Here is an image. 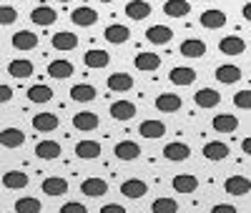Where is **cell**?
Here are the masks:
<instances>
[{
	"instance_id": "obj_1",
	"label": "cell",
	"mask_w": 251,
	"mask_h": 213,
	"mask_svg": "<svg viewBox=\"0 0 251 213\" xmlns=\"http://www.w3.org/2000/svg\"><path fill=\"white\" fill-rule=\"evenodd\" d=\"M71 20H73V25H78V28H91V25L98 23V13L93 8H88V5H80V8H75L71 13Z\"/></svg>"
},
{
	"instance_id": "obj_2",
	"label": "cell",
	"mask_w": 251,
	"mask_h": 213,
	"mask_svg": "<svg viewBox=\"0 0 251 213\" xmlns=\"http://www.w3.org/2000/svg\"><path fill=\"white\" fill-rule=\"evenodd\" d=\"M80 193L88 196V198H100L108 193V183L103 178H86L80 183Z\"/></svg>"
},
{
	"instance_id": "obj_3",
	"label": "cell",
	"mask_w": 251,
	"mask_h": 213,
	"mask_svg": "<svg viewBox=\"0 0 251 213\" xmlns=\"http://www.w3.org/2000/svg\"><path fill=\"white\" fill-rule=\"evenodd\" d=\"M121 193H123L126 198L136 201V198H143L146 193H149V186H146L141 178H128V181L121 183Z\"/></svg>"
},
{
	"instance_id": "obj_4",
	"label": "cell",
	"mask_w": 251,
	"mask_h": 213,
	"mask_svg": "<svg viewBox=\"0 0 251 213\" xmlns=\"http://www.w3.org/2000/svg\"><path fill=\"white\" fill-rule=\"evenodd\" d=\"M224 190L228 196H246L251 190V181L246 176H231L224 181Z\"/></svg>"
},
{
	"instance_id": "obj_5",
	"label": "cell",
	"mask_w": 251,
	"mask_h": 213,
	"mask_svg": "<svg viewBox=\"0 0 251 213\" xmlns=\"http://www.w3.org/2000/svg\"><path fill=\"white\" fill-rule=\"evenodd\" d=\"M40 190H43L46 196H50V198H58L63 193H68V181L58 178V176H50V178H46L43 183H40Z\"/></svg>"
},
{
	"instance_id": "obj_6",
	"label": "cell",
	"mask_w": 251,
	"mask_h": 213,
	"mask_svg": "<svg viewBox=\"0 0 251 213\" xmlns=\"http://www.w3.org/2000/svg\"><path fill=\"white\" fill-rule=\"evenodd\" d=\"M219 50H221L224 55H241V53L246 50V43H244V38H239V35H226V38L219 40Z\"/></svg>"
},
{
	"instance_id": "obj_7",
	"label": "cell",
	"mask_w": 251,
	"mask_h": 213,
	"mask_svg": "<svg viewBox=\"0 0 251 213\" xmlns=\"http://www.w3.org/2000/svg\"><path fill=\"white\" fill-rule=\"evenodd\" d=\"M211 128H214L216 133H234L236 128H239V118L231 116V113H219V116H214Z\"/></svg>"
},
{
	"instance_id": "obj_8",
	"label": "cell",
	"mask_w": 251,
	"mask_h": 213,
	"mask_svg": "<svg viewBox=\"0 0 251 213\" xmlns=\"http://www.w3.org/2000/svg\"><path fill=\"white\" fill-rule=\"evenodd\" d=\"M108 63H111V55H108L106 50H98V48H93V50H88L86 55H83V66L91 68V71L106 68Z\"/></svg>"
},
{
	"instance_id": "obj_9",
	"label": "cell",
	"mask_w": 251,
	"mask_h": 213,
	"mask_svg": "<svg viewBox=\"0 0 251 213\" xmlns=\"http://www.w3.org/2000/svg\"><path fill=\"white\" fill-rule=\"evenodd\" d=\"M171 186H174L176 193H196V188H199V178H196V176H191V173H178V176H174Z\"/></svg>"
},
{
	"instance_id": "obj_10",
	"label": "cell",
	"mask_w": 251,
	"mask_h": 213,
	"mask_svg": "<svg viewBox=\"0 0 251 213\" xmlns=\"http://www.w3.org/2000/svg\"><path fill=\"white\" fill-rule=\"evenodd\" d=\"M113 153H116L118 161H136L141 156V145L133 143V141H121V143H116Z\"/></svg>"
},
{
	"instance_id": "obj_11",
	"label": "cell",
	"mask_w": 251,
	"mask_h": 213,
	"mask_svg": "<svg viewBox=\"0 0 251 213\" xmlns=\"http://www.w3.org/2000/svg\"><path fill=\"white\" fill-rule=\"evenodd\" d=\"M10 43H13L15 50H33L38 46V35L30 33V30H18V33H13Z\"/></svg>"
},
{
	"instance_id": "obj_12",
	"label": "cell",
	"mask_w": 251,
	"mask_h": 213,
	"mask_svg": "<svg viewBox=\"0 0 251 213\" xmlns=\"http://www.w3.org/2000/svg\"><path fill=\"white\" fill-rule=\"evenodd\" d=\"M181 105H183V100L176 93H161L156 98V111H161V113H176V111H181Z\"/></svg>"
},
{
	"instance_id": "obj_13",
	"label": "cell",
	"mask_w": 251,
	"mask_h": 213,
	"mask_svg": "<svg viewBox=\"0 0 251 213\" xmlns=\"http://www.w3.org/2000/svg\"><path fill=\"white\" fill-rule=\"evenodd\" d=\"M133 116H136V103H131V100L111 103V118L113 120H131Z\"/></svg>"
},
{
	"instance_id": "obj_14",
	"label": "cell",
	"mask_w": 251,
	"mask_h": 213,
	"mask_svg": "<svg viewBox=\"0 0 251 213\" xmlns=\"http://www.w3.org/2000/svg\"><path fill=\"white\" fill-rule=\"evenodd\" d=\"M194 103L199 105V108H216V105L221 103V95L214 88H201V91L194 93Z\"/></svg>"
},
{
	"instance_id": "obj_15",
	"label": "cell",
	"mask_w": 251,
	"mask_h": 213,
	"mask_svg": "<svg viewBox=\"0 0 251 213\" xmlns=\"http://www.w3.org/2000/svg\"><path fill=\"white\" fill-rule=\"evenodd\" d=\"M50 43H53V48H55V50L68 53V50H73V48L78 46V35H75V33H68V30H60V33L53 35Z\"/></svg>"
},
{
	"instance_id": "obj_16",
	"label": "cell",
	"mask_w": 251,
	"mask_h": 213,
	"mask_svg": "<svg viewBox=\"0 0 251 213\" xmlns=\"http://www.w3.org/2000/svg\"><path fill=\"white\" fill-rule=\"evenodd\" d=\"M133 66L138 71H143V73H153V71L161 68V55H156V53H138L136 60H133Z\"/></svg>"
},
{
	"instance_id": "obj_17",
	"label": "cell",
	"mask_w": 251,
	"mask_h": 213,
	"mask_svg": "<svg viewBox=\"0 0 251 213\" xmlns=\"http://www.w3.org/2000/svg\"><path fill=\"white\" fill-rule=\"evenodd\" d=\"M169 80L174 83V85H191L194 80H196V71L194 68H188V66H176L171 73H169Z\"/></svg>"
},
{
	"instance_id": "obj_18",
	"label": "cell",
	"mask_w": 251,
	"mask_h": 213,
	"mask_svg": "<svg viewBox=\"0 0 251 213\" xmlns=\"http://www.w3.org/2000/svg\"><path fill=\"white\" fill-rule=\"evenodd\" d=\"M30 20H33V23L35 25H53L55 23V20H58V13L50 8V5H38L33 13H30Z\"/></svg>"
},
{
	"instance_id": "obj_19",
	"label": "cell",
	"mask_w": 251,
	"mask_h": 213,
	"mask_svg": "<svg viewBox=\"0 0 251 213\" xmlns=\"http://www.w3.org/2000/svg\"><path fill=\"white\" fill-rule=\"evenodd\" d=\"M73 128H75V131H80V133L96 131V128H98V116L96 113H88V111L75 113L73 116Z\"/></svg>"
},
{
	"instance_id": "obj_20",
	"label": "cell",
	"mask_w": 251,
	"mask_h": 213,
	"mask_svg": "<svg viewBox=\"0 0 251 213\" xmlns=\"http://www.w3.org/2000/svg\"><path fill=\"white\" fill-rule=\"evenodd\" d=\"M33 128L38 133H50L58 128V116L55 113H35L33 116Z\"/></svg>"
},
{
	"instance_id": "obj_21",
	"label": "cell",
	"mask_w": 251,
	"mask_h": 213,
	"mask_svg": "<svg viewBox=\"0 0 251 213\" xmlns=\"http://www.w3.org/2000/svg\"><path fill=\"white\" fill-rule=\"evenodd\" d=\"M146 38H149L153 46H166V43H171L174 30L169 25H151L149 30H146Z\"/></svg>"
},
{
	"instance_id": "obj_22",
	"label": "cell",
	"mask_w": 251,
	"mask_h": 213,
	"mask_svg": "<svg viewBox=\"0 0 251 213\" xmlns=\"http://www.w3.org/2000/svg\"><path fill=\"white\" fill-rule=\"evenodd\" d=\"M48 75H50V78H55V80L71 78V75H73V63H71V60H66V58L48 63Z\"/></svg>"
},
{
	"instance_id": "obj_23",
	"label": "cell",
	"mask_w": 251,
	"mask_h": 213,
	"mask_svg": "<svg viewBox=\"0 0 251 213\" xmlns=\"http://www.w3.org/2000/svg\"><path fill=\"white\" fill-rule=\"evenodd\" d=\"M138 133H141L143 138H149V141H156V138H161V136L166 133V125H163L161 120L149 118V120H143V123L138 125Z\"/></svg>"
},
{
	"instance_id": "obj_24",
	"label": "cell",
	"mask_w": 251,
	"mask_h": 213,
	"mask_svg": "<svg viewBox=\"0 0 251 213\" xmlns=\"http://www.w3.org/2000/svg\"><path fill=\"white\" fill-rule=\"evenodd\" d=\"M201 25L208 30H219L226 25V13L224 10H206L201 13Z\"/></svg>"
},
{
	"instance_id": "obj_25",
	"label": "cell",
	"mask_w": 251,
	"mask_h": 213,
	"mask_svg": "<svg viewBox=\"0 0 251 213\" xmlns=\"http://www.w3.org/2000/svg\"><path fill=\"white\" fill-rule=\"evenodd\" d=\"M181 55H186V58H201L203 53H206V43L203 40H199V38H186L183 43H181Z\"/></svg>"
},
{
	"instance_id": "obj_26",
	"label": "cell",
	"mask_w": 251,
	"mask_h": 213,
	"mask_svg": "<svg viewBox=\"0 0 251 213\" xmlns=\"http://www.w3.org/2000/svg\"><path fill=\"white\" fill-rule=\"evenodd\" d=\"M75 156L83 161H93L100 156V143L98 141H80L75 143Z\"/></svg>"
},
{
	"instance_id": "obj_27",
	"label": "cell",
	"mask_w": 251,
	"mask_h": 213,
	"mask_svg": "<svg viewBox=\"0 0 251 213\" xmlns=\"http://www.w3.org/2000/svg\"><path fill=\"white\" fill-rule=\"evenodd\" d=\"M0 143H3V148H20L25 143V133L18 131V128H3V133H0Z\"/></svg>"
},
{
	"instance_id": "obj_28",
	"label": "cell",
	"mask_w": 251,
	"mask_h": 213,
	"mask_svg": "<svg viewBox=\"0 0 251 213\" xmlns=\"http://www.w3.org/2000/svg\"><path fill=\"white\" fill-rule=\"evenodd\" d=\"M103 38H106L108 43H113V46H121V43H126V40L131 38V30L126 28V25L113 23V25H108L106 30H103Z\"/></svg>"
},
{
	"instance_id": "obj_29",
	"label": "cell",
	"mask_w": 251,
	"mask_h": 213,
	"mask_svg": "<svg viewBox=\"0 0 251 213\" xmlns=\"http://www.w3.org/2000/svg\"><path fill=\"white\" fill-rule=\"evenodd\" d=\"M163 156L169 158V161H186L188 156H191V148H188L186 143H166V148H163Z\"/></svg>"
},
{
	"instance_id": "obj_30",
	"label": "cell",
	"mask_w": 251,
	"mask_h": 213,
	"mask_svg": "<svg viewBox=\"0 0 251 213\" xmlns=\"http://www.w3.org/2000/svg\"><path fill=\"white\" fill-rule=\"evenodd\" d=\"M28 183H30V178L23 173V170H8V173H3V186L10 188V190H20Z\"/></svg>"
},
{
	"instance_id": "obj_31",
	"label": "cell",
	"mask_w": 251,
	"mask_h": 213,
	"mask_svg": "<svg viewBox=\"0 0 251 213\" xmlns=\"http://www.w3.org/2000/svg\"><path fill=\"white\" fill-rule=\"evenodd\" d=\"M108 88L113 93H126L133 88V78L128 73H113V75H108Z\"/></svg>"
},
{
	"instance_id": "obj_32",
	"label": "cell",
	"mask_w": 251,
	"mask_h": 213,
	"mask_svg": "<svg viewBox=\"0 0 251 213\" xmlns=\"http://www.w3.org/2000/svg\"><path fill=\"white\" fill-rule=\"evenodd\" d=\"M35 156L43 158V161H55L60 156V143H55V141H40L35 145Z\"/></svg>"
},
{
	"instance_id": "obj_33",
	"label": "cell",
	"mask_w": 251,
	"mask_h": 213,
	"mask_svg": "<svg viewBox=\"0 0 251 213\" xmlns=\"http://www.w3.org/2000/svg\"><path fill=\"white\" fill-rule=\"evenodd\" d=\"M123 13L128 15L131 20H143V18H149V15H151V5L146 3V0H131V3L126 5Z\"/></svg>"
},
{
	"instance_id": "obj_34",
	"label": "cell",
	"mask_w": 251,
	"mask_h": 213,
	"mask_svg": "<svg viewBox=\"0 0 251 213\" xmlns=\"http://www.w3.org/2000/svg\"><path fill=\"white\" fill-rule=\"evenodd\" d=\"M216 80L224 85H231L241 80V68L239 66H219L216 68Z\"/></svg>"
},
{
	"instance_id": "obj_35",
	"label": "cell",
	"mask_w": 251,
	"mask_h": 213,
	"mask_svg": "<svg viewBox=\"0 0 251 213\" xmlns=\"http://www.w3.org/2000/svg\"><path fill=\"white\" fill-rule=\"evenodd\" d=\"M8 73H10L13 78H28V75H33V63L25 60V58L10 60V63H8Z\"/></svg>"
},
{
	"instance_id": "obj_36",
	"label": "cell",
	"mask_w": 251,
	"mask_h": 213,
	"mask_svg": "<svg viewBox=\"0 0 251 213\" xmlns=\"http://www.w3.org/2000/svg\"><path fill=\"white\" fill-rule=\"evenodd\" d=\"M203 156L208 161H224L228 156V145L221 143V141H211V143H206L203 145Z\"/></svg>"
},
{
	"instance_id": "obj_37",
	"label": "cell",
	"mask_w": 251,
	"mask_h": 213,
	"mask_svg": "<svg viewBox=\"0 0 251 213\" xmlns=\"http://www.w3.org/2000/svg\"><path fill=\"white\" fill-rule=\"evenodd\" d=\"M163 13L169 18H183L191 13V5L186 3V0H166L163 3Z\"/></svg>"
},
{
	"instance_id": "obj_38",
	"label": "cell",
	"mask_w": 251,
	"mask_h": 213,
	"mask_svg": "<svg viewBox=\"0 0 251 213\" xmlns=\"http://www.w3.org/2000/svg\"><path fill=\"white\" fill-rule=\"evenodd\" d=\"M71 98L75 103H91L96 98V88H93V85H88V83H78V85H73V88H71Z\"/></svg>"
},
{
	"instance_id": "obj_39",
	"label": "cell",
	"mask_w": 251,
	"mask_h": 213,
	"mask_svg": "<svg viewBox=\"0 0 251 213\" xmlns=\"http://www.w3.org/2000/svg\"><path fill=\"white\" fill-rule=\"evenodd\" d=\"M50 98H53V91L48 88V85H43V83H35V85L28 88V100L30 103H48Z\"/></svg>"
},
{
	"instance_id": "obj_40",
	"label": "cell",
	"mask_w": 251,
	"mask_h": 213,
	"mask_svg": "<svg viewBox=\"0 0 251 213\" xmlns=\"http://www.w3.org/2000/svg\"><path fill=\"white\" fill-rule=\"evenodd\" d=\"M40 201L38 198H18L15 201V213H40Z\"/></svg>"
},
{
	"instance_id": "obj_41",
	"label": "cell",
	"mask_w": 251,
	"mask_h": 213,
	"mask_svg": "<svg viewBox=\"0 0 251 213\" xmlns=\"http://www.w3.org/2000/svg\"><path fill=\"white\" fill-rule=\"evenodd\" d=\"M151 211L153 213H176L178 211V203L174 198H156L151 203Z\"/></svg>"
},
{
	"instance_id": "obj_42",
	"label": "cell",
	"mask_w": 251,
	"mask_h": 213,
	"mask_svg": "<svg viewBox=\"0 0 251 213\" xmlns=\"http://www.w3.org/2000/svg\"><path fill=\"white\" fill-rule=\"evenodd\" d=\"M234 105L241 111H251V91H239L234 93Z\"/></svg>"
},
{
	"instance_id": "obj_43",
	"label": "cell",
	"mask_w": 251,
	"mask_h": 213,
	"mask_svg": "<svg viewBox=\"0 0 251 213\" xmlns=\"http://www.w3.org/2000/svg\"><path fill=\"white\" fill-rule=\"evenodd\" d=\"M15 20H18V10H15V8H10V5L0 8V23H3V28H5V25H13Z\"/></svg>"
},
{
	"instance_id": "obj_44",
	"label": "cell",
	"mask_w": 251,
	"mask_h": 213,
	"mask_svg": "<svg viewBox=\"0 0 251 213\" xmlns=\"http://www.w3.org/2000/svg\"><path fill=\"white\" fill-rule=\"evenodd\" d=\"M60 213H86V206L83 203H63Z\"/></svg>"
},
{
	"instance_id": "obj_45",
	"label": "cell",
	"mask_w": 251,
	"mask_h": 213,
	"mask_svg": "<svg viewBox=\"0 0 251 213\" xmlns=\"http://www.w3.org/2000/svg\"><path fill=\"white\" fill-rule=\"evenodd\" d=\"M10 100H13V91L8 88V85H0V103L5 105V103H10Z\"/></svg>"
},
{
	"instance_id": "obj_46",
	"label": "cell",
	"mask_w": 251,
	"mask_h": 213,
	"mask_svg": "<svg viewBox=\"0 0 251 213\" xmlns=\"http://www.w3.org/2000/svg\"><path fill=\"white\" fill-rule=\"evenodd\" d=\"M211 211H214V213H236V208H234V206H226V203H216Z\"/></svg>"
},
{
	"instance_id": "obj_47",
	"label": "cell",
	"mask_w": 251,
	"mask_h": 213,
	"mask_svg": "<svg viewBox=\"0 0 251 213\" xmlns=\"http://www.w3.org/2000/svg\"><path fill=\"white\" fill-rule=\"evenodd\" d=\"M100 213H123V208L118 203H106V206L100 208Z\"/></svg>"
},
{
	"instance_id": "obj_48",
	"label": "cell",
	"mask_w": 251,
	"mask_h": 213,
	"mask_svg": "<svg viewBox=\"0 0 251 213\" xmlns=\"http://www.w3.org/2000/svg\"><path fill=\"white\" fill-rule=\"evenodd\" d=\"M241 151H244V153H246V156H251V136H249V138H244V141H241Z\"/></svg>"
},
{
	"instance_id": "obj_49",
	"label": "cell",
	"mask_w": 251,
	"mask_h": 213,
	"mask_svg": "<svg viewBox=\"0 0 251 213\" xmlns=\"http://www.w3.org/2000/svg\"><path fill=\"white\" fill-rule=\"evenodd\" d=\"M241 15H244L246 20H251V3H246V5L241 8Z\"/></svg>"
},
{
	"instance_id": "obj_50",
	"label": "cell",
	"mask_w": 251,
	"mask_h": 213,
	"mask_svg": "<svg viewBox=\"0 0 251 213\" xmlns=\"http://www.w3.org/2000/svg\"><path fill=\"white\" fill-rule=\"evenodd\" d=\"M98 3H113V0H98Z\"/></svg>"
},
{
	"instance_id": "obj_51",
	"label": "cell",
	"mask_w": 251,
	"mask_h": 213,
	"mask_svg": "<svg viewBox=\"0 0 251 213\" xmlns=\"http://www.w3.org/2000/svg\"><path fill=\"white\" fill-rule=\"evenodd\" d=\"M58 3H71V0H58Z\"/></svg>"
}]
</instances>
